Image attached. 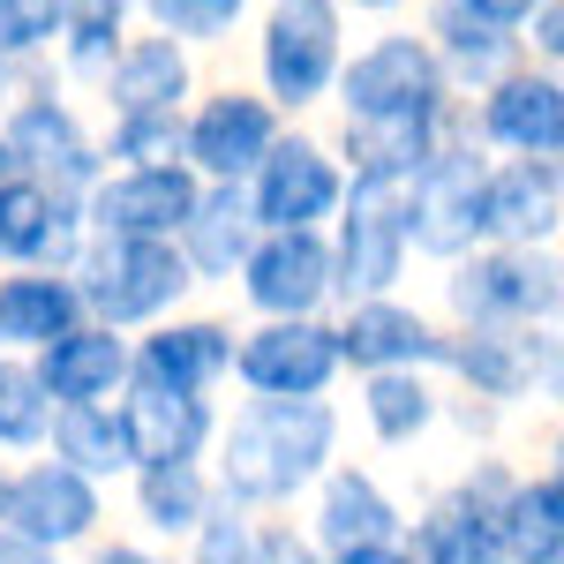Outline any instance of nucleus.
<instances>
[{"label":"nucleus","instance_id":"11","mask_svg":"<svg viewBox=\"0 0 564 564\" xmlns=\"http://www.w3.org/2000/svg\"><path fill=\"white\" fill-rule=\"evenodd\" d=\"M234 279L257 316H324L332 308V241H324V226H263Z\"/></svg>","mask_w":564,"mask_h":564},{"label":"nucleus","instance_id":"46","mask_svg":"<svg viewBox=\"0 0 564 564\" xmlns=\"http://www.w3.org/2000/svg\"><path fill=\"white\" fill-rule=\"evenodd\" d=\"M0 564H61L45 542H31V534H15V527H0Z\"/></svg>","mask_w":564,"mask_h":564},{"label":"nucleus","instance_id":"38","mask_svg":"<svg viewBox=\"0 0 564 564\" xmlns=\"http://www.w3.org/2000/svg\"><path fill=\"white\" fill-rule=\"evenodd\" d=\"M61 39V0H0V61H39Z\"/></svg>","mask_w":564,"mask_h":564},{"label":"nucleus","instance_id":"3","mask_svg":"<svg viewBox=\"0 0 564 564\" xmlns=\"http://www.w3.org/2000/svg\"><path fill=\"white\" fill-rule=\"evenodd\" d=\"M76 294H84L90 324H113V332H143L159 316H174L188 302V263L174 241H113V234H84V249L68 263Z\"/></svg>","mask_w":564,"mask_h":564},{"label":"nucleus","instance_id":"34","mask_svg":"<svg viewBox=\"0 0 564 564\" xmlns=\"http://www.w3.org/2000/svg\"><path fill=\"white\" fill-rule=\"evenodd\" d=\"M53 399H45L31 354H0V452H45Z\"/></svg>","mask_w":564,"mask_h":564},{"label":"nucleus","instance_id":"22","mask_svg":"<svg viewBox=\"0 0 564 564\" xmlns=\"http://www.w3.org/2000/svg\"><path fill=\"white\" fill-rule=\"evenodd\" d=\"M31 369H39V384L53 406H76V399H113V391L129 384V332H113V324H68L61 339H45L31 354Z\"/></svg>","mask_w":564,"mask_h":564},{"label":"nucleus","instance_id":"17","mask_svg":"<svg viewBox=\"0 0 564 564\" xmlns=\"http://www.w3.org/2000/svg\"><path fill=\"white\" fill-rule=\"evenodd\" d=\"M129 377L212 399V391L234 377V324H218V316H181V308L159 316V324H143L129 339Z\"/></svg>","mask_w":564,"mask_h":564},{"label":"nucleus","instance_id":"43","mask_svg":"<svg viewBox=\"0 0 564 564\" xmlns=\"http://www.w3.org/2000/svg\"><path fill=\"white\" fill-rule=\"evenodd\" d=\"M90 557L84 564H174V557H159L151 542H84Z\"/></svg>","mask_w":564,"mask_h":564},{"label":"nucleus","instance_id":"29","mask_svg":"<svg viewBox=\"0 0 564 564\" xmlns=\"http://www.w3.org/2000/svg\"><path fill=\"white\" fill-rule=\"evenodd\" d=\"M497 550L505 564H564V475L534 467L497 505Z\"/></svg>","mask_w":564,"mask_h":564},{"label":"nucleus","instance_id":"47","mask_svg":"<svg viewBox=\"0 0 564 564\" xmlns=\"http://www.w3.org/2000/svg\"><path fill=\"white\" fill-rule=\"evenodd\" d=\"M23 90H45V84H31V61H0V106H15Z\"/></svg>","mask_w":564,"mask_h":564},{"label":"nucleus","instance_id":"32","mask_svg":"<svg viewBox=\"0 0 564 564\" xmlns=\"http://www.w3.org/2000/svg\"><path fill=\"white\" fill-rule=\"evenodd\" d=\"M452 113V106H444ZM444 113L436 121H347V135H339V174H399L414 181L422 166H430L436 135H444Z\"/></svg>","mask_w":564,"mask_h":564},{"label":"nucleus","instance_id":"23","mask_svg":"<svg viewBox=\"0 0 564 564\" xmlns=\"http://www.w3.org/2000/svg\"><path fill=\"white\" fill-rule=\"evenodd\" d=\"M84 249V204H61L45 196L39 181H0V271L8 263H45V271H68Z\"/></svg>","mask_w":564,"mask_h":564},{"label":"nucleus","instance_id":"6","mask_svg":"<svg viewBox=\"0 0 564 564\" xmlns=\"http://www.w3.org/2000/svg\"><path fill=\"white\" fill-rule=\"evenodd\" d=\"M452 324H557L564 308V263L557 249H505L481 241L459 263H444Z\"/></svg>","mask_w":564,"mask_h":564},{"label":"nucleus","instance_id":"25","mask_svg":"<svg viewBox=\"0 0 564 564\" xmlns=\"http://www.w3.org/2000/svg\"><path fill=\"white\" fill-rule=\"evenodd\" d=\"M430 53L436 68H444V84L452 90H481L497 84V76H512L527 53H520V31H497V23H481L475 8H459V0H430Z\"/></svg>","mask_w":564,"mask_h":564},{"label":"nucleus","instance_id":"31","mask_svg":"<svg viewBox=\"0 0 564 564\" xmlns=\"http://www.w3.org/2000/svg\"><path fill=\"white\" fill-rule=\"evenodd\" d=\"M436 399H444L436 369H377V377H361V422L384 452H406L436 430Z\"/></svg>","mask_w":564,"mask_h":564},{"label":"nucleus","instance_id":"49","mask_svg":"<svg viewBox=\"0 0 564 564\" xmlns=\"http://www.w3.org/2000/svg\"><path fill=\"white\" fill-rule=\"evenodd\" d=\"M23 166H15V151H8V135H0V181H15Z\"/></svg>","mask_w":564,"mask_h":564},{"label":"nucleus","instance_id":"36","mask_svg":"<svg viewBox=\"0 0 564 564\" xmlns=\"http://www.w3.org/2000/svg\"><path fill=\"white\" fill-rule=\"evenodd\" d=\"M151 15V31H166L181 45H218L234 39V23L249 15V0H135Z\"/></svg>","mask_w":564,"mask_h":564},{"label":"nucleus","instance_id":"44","mask_svg":"<svg viewBox=\"0 0 564 564\" xmlns=\"http://www.w3.org/2000/svg\"><path fill=\"white\" fill-rule=\"evenodd\" d=\"M459 8H475L481 23H497V31H520L527 15L542 8V0H459Z\"/></svg>","mask_w":564,"mask_h":564},{"label":"nucleus","instance_id":"39","mask_svg":"<svg viewBox=\"0 0 564 564\" xmlns=\"http://www.w3.org/2000/svg\"><path fill=\"white\" fill-rule=\"evenodd\" d=\"M249 564H324V550H316L308 527H294V520H257V534H249Z\"/></svg>","mask_w":564,"mask_h":564},{"label":"nucleus","instance_id":"41","mask_svg":"<svg viewBox=\"0 0 564 564\" xmlns=\"http://www.w3.org/2000/svg\"><path fill=\"white\" fill-rule=\"evenodd\" d=\"M512 467H505V459H475V467H467V475L452 481V489H459V497H467V505H475V512H489V520H497V505H505V497H512Z\"/></svg>","mask_w":564,"mask_h":564},{"label":"nucleus","instance_id":"26","mask_svg":"<svg viewBox=\"0 0 564 564\" xmlns=\"http://www.w3.org/2000/svg\"><path fill=\"white\" fill-rule=\"evenodd\" d=\"M68 324H84L76 279L45 271V263H8V279H0V354H39Z\"/></svg>","mask_w":564,"mask_h":564},{"label":"nucleus","instance_id":"9","mask_svg":"<svg viewBox=\"0 0 564 564\" xmlns=\"http://www.w3.org/2000/svg\"><path fill=\"white\" fill-rule=\"evenodd\" d=\"M0 135H8V151H15L23 181H39L45 196H61V204H84V188L106 174L98 143L84 135L76 106H68V98H53V84L23 90V98L0 113Z\"/></svg>","mask_w":564,"mask_h":564},{"label":"nucleus","instance_id":"27","mask_svg":"<svg viewBox=\"0 0 564 564\" xmlns=\"http://www.w3.org/2000/svg\"><path fill=\"white\" fill-rule=\"evenodd\" d=\"M45 452L61 467L90 475L98 489L129 481L135 452H129V430H121V406L113 399H76V406H53V430H45Z\"/></svg>","mask_w":564,"mask_h":564},{"label":"nucleus","instance_id":"5","mask_svg":"<svg viewBox=\"0 0 564 564\" xmlns=\"http://www.w3.org/2000/svg\"><path fill=\"white\" fill-rule=\"evenodd\" d=\"M347 61V8L339 0H271L257 31V76L279 113H308L332 98V76Z\"/></svg>","mask_w":564,"mask_h":564},{"label":"nucleus","instance_id":"40","mask_svg":"<svg viewBox=\"0 0 564 564\" xmlns=\"http://www.w3.org/2000/svg\"><path fill=\"white\" fill-rule=\"evenodd\" d=\"M520 53L534 61V68L557 76V61H564V0H542V8L520 23Z\"/></svg>","mask_w":564,"mask_h":564},{"label":"nucleus","instance_id":"50","mask_svg":"<svg viewBox=\"0 0 564 564\" xmlns=\"http://www.w3.org/2000/svg\"><path fill=\"white\" fill-rule=\"evenodd\" d=\"M8 475H15V467H8V459H0V520H8Z\"/></svg>","mask_w":564,"mask_h":564},{"label":"nucleus","instance_id":"12","mask_svg":"<svg viewBox=\"0 0 564 564\" xmlns=\"http://www.w3.org/2000/svg\"><path fill=\"white\" fill-rule=\"evenodd\" d=\"M279 129H286V113L263 90L226 84L212 98H196V106H181V159H188L196 181H249V166L271 151Z\"/></svg>","mask_w":564,"mask_h":564},{"label":"nucleus","instance_id":"28","mask_svg":"<svg viewBox=\"0 0 564 564\" xmlns=\"http://www.w3.org/2000/svg\"><path fill=\"white\" fill-rule=\"evenodd\" d=\"M218 497V481L204 459H151V467H129V512L143 534L159 542H188V527L204 520V505Z\"/></svg>","mask_w":564,"mask_h":564},{"label":"nucleus","instance_id":"37","mask_svg":"<svg viewBox=\"0 0 564 564\" xmlns=\"http://www.w3.org/2000/svg\"><path fill=\"white\" fill-rule=\"evenodd\" d=\"M249 534H257V512L218 489L204 520L188 527V564H249Z\"/></svg>","mask_w":564,"mask_h":564},{"label":"nucleus","instance_id":"7","mask_svg":"<svg viewBox=\"0 0 564 564\" xmlns=\"http://www.w3.org/2000/svg\"><path fill=\"white\" fill-rule=\"evenodd\" d=\"M332 98L347 106V121H436L459 90L444 84L422 31H384V39H369L361 53L339 61Z\"/></svg>","mask_w":564,"mask_h":564},{"label":"nucleus","instance_id":"48","mask_svg":"<svg viewBox=\"0 0 564 564\" xmlns=\"http://www.w3.org/2000/svg\"><path fill=\"white\" fill-rule=\"evenodd\" d=\"M339 8H354V15H399L406 0H339Z\"/></svg>","mask_w":564,"mask_h":564},{"label":"nucleus","instance_id":"8","mask_svg":"<svg viewBox=\"0 0 564 564\" xmlns=\"http://www.w3.org/2000/svg\"><path fill=\"white\" fill-rule=\"evenodd\" d=\"M339 324L332 316H257L234 332V384L249 399H324L339 384Z\"/></svg>","mask_w":564,"mask_h":564},{"label":"nucleus","instance_id":"33","mask_svg":"<svg viewBox=\"0 0 564 564\" xmlns=\"http://www.w3.org/2000/svg\"><path fill=\"white\" fill-rule=\"evenodd\" d=\"M129 15L135 0H61V61H68V76H84L98 84L106 68H113V53L129 39Z\"/></svg>","mask_w":564,"mask_h":564},{"label":"nucleus","instance_id":"13","mask_svg":"<svg viewBox=\"0 0 564 564\" xmlns=\"http://www.w3.org/2000/svg\"><path fill=\"white\" fill-rule=\"evenodd\" d=\"M204 181L188 166H106L84 188V234H113V241H174L181 218L196 212Z\"/></svg>","mask_w":564,"mask_h":564},{"label":"nucleus","instance_id":"21","mask_svg":"<svg viewBox=\"0 0 564 564\" xmlns=\"http://www.w3.org/2000/svg\"><path fill=\"white\" fill-rule=\"evenodd\" d=\"M98 90H106V113H181L196 98V61H188L181 39L143 31V39H121Z\"/></svg>","mask_w":564,"mask_h":564},{"label":"nucleus","instance_id":"30","mask_svg":"<svg viewBox=\"0 0 564 564\" xmlns=\"http://www.w3.org/2000/svg\"><path fill=\"white\" fill-rule=\"evenodd\" d=\"M399 542H406L414 564H505V550H497V520L475 512L459 489L430 497L414 520L399 527Z\"/></svg>","mask_w":564,"mask_h":564},{"label":"nucleus","instance_id":"2","mask_svg":"<svg viewBox=\"0 0 564 564\" xmlns=\"http://www.w3.org/2000/svg\"><path fill=\"white\" fill-rule=\"evenodd\" d=\"M406 196H414V181L399 174H347V196H339V212L324 226V241H332V302H369V294H399V279H406Z\"/></svg>","mask_w":564,"mask_h":564},{"label":"nucleus","instance_id":"16","mask_svg":"<svg viewBox=\"0 0 564 564\" xmlns=\"http://www.w3.org/2000/svg\"><path fill=\"white\" fill-rule=\"evenodd\" d=\"M564 166L557 159H489L481 166V241L505 249H557Z\"/></svg>","mask_w":564,"mask_h":564},{"label":"nucleus","instance_id":"1","mask_svg":"<svg viewBox=\"0 0 564 564\" xmlns=\"http://www.w3.org/2000/svg\"><path fill=\"white\" fill-rule=\"evenodd\" d=\"M339 406L332 399H241L212 430V481L249 512H286L308 481L339 459Z\"/></svg>","mask_w":564,"mask_h":564},{"label":"nucleus","instance_id":"4","mask_svg":"<svg viewBox=\"0 0 564 564\" xmlns=\"http://www.w3.org/2000/svg\"><path fill=\"white\" fill-rule=\"evenodd\" d=\"M436 369L467 399H489V406H527V399H557V324H452L444 332V354Z\"/></svg>","mask_w":564,"mask_h":564},{"label":"nucleus","instance_id":"18","mask_svg":"<svg viewBox=\"0 0 564 564\" xmlns=\"http://www.w3.org/2000/svg\"><path fill=\"white\" fill-rule=\"evenodd\" d=\"M339 324V369L354 377H377V369H436L444 354V324H430L414 302L399 294H369V302H347Z\"/></svg>","mask_w":564,"mask_h":564},{"label":"nucleus","instance_id":"19","mask_svg":"<svg viewBox=\"0 0 564 564\" xmlns=\"http://www.w3.org/2000/svg\"><path fill=\"white\" fill-rule=\"evenodd\" d=\"M308 542L316 550H361V542H399L406 527V505L391 497L384 481L354 459H332L324 475L308 481Z\"/></svg>","mask_w":564,"mask_h":564},{"label":"nucleus","instance_id":"45","mask_svg":"<svg viewBox=\"0 0 564 564\" xmlns=\"http://www.w3.org/2000/svg\"><path fill=\"white\" fill-rule=\"evenodd\" d=\"M324 564H414L406 542H361V550H324Z\"/></svg>","mask_w":564,"mask_h":564},{"label":"nucleus","instance_id":"20","mask_svg":"<svg viewBox=\"0 0 564 564\" xmlns=\"http://www.w3.org/2000/svg\"><path fill=\"white\" fill-rule=\"evenodd\" d=\"M113 406H121V430H129L135 467H151V459H204V452H212L218 406L196 399V391H166V384L129 377V384L113 391Z\"/></svg>","mask_w":564,"mask_h":564},{"label":"nucleus","instance_id":"14","mask_svg":"<svg viewBox=\"0 0 564 564\" xmlns=\"http://www.w3.org/2000/svg\"><path fill=\"white\" fill-rule=\"evenodd\" d=\"M481 151H505V159H564V84L550 68L520 61L512 76L475 90L467 106Z\"/></svg>","mask_w":564,"mask_h":564},{"label":"nucleus","instance_id":"10","mask_svg":"<svg viewBox=\"0 0 564 564\" xmlns=\"http://www.w3.org/2000/svg\"><path fill=\"white\" fill-rule=\"evenodd\" d=\"M241 196H249L257 226H332L339 196H347V174H339V159H332L316 135L279 129L271 151L249 166Z\"/></svg>","mask_w":564,"mask_h":564},{"label":"nucleus","instance_id":"15","mask_svg":"<svg viewBox=\"0 0 564 564\" xmlns=\"http://www.w3.org/2000/svg\"><path fill=\"white\" fill-rule=\"evenodd\" d=\"M98 520H106V489H98L90 475H76V467H61L53 452L8 475V520H0V527H15V534L45 542L53 557H68V550L98 542Z\"/></svg>","mask_w":564,"mask_h":564},{"label":"nucleus","instance_id":"24","mask_svg":"<svg viewBox=\"0 0 564 564\" xmlns=\"http://www.w3.org/2000/svg\"><path fill=\"white\" fill-rule=\"evenodd\" d=\"M257 234L263 226H257V212H249V196H241V181H204V188H196V212L181 218L174 249H181V263H188L196 286H204V279H226V286H234V271H241V257H249Z\"/></svg>","mask_w":564,"mask_h":564},{"label":"nucleus","instance_id":"35","mask_svg":"<svg viewBox=\"0 0 564 564\" xmlns=\"http://www.w3.org/2000/svg\"><path fill=\"white\" fill-rule=\"evenodd\" d=\"M98 159L106 166H188L181 159V113H113Z\"/></svg>","mask_w":564,"mask_h":564},{"label":"nucleus","instance_id":"42","mask_svg":"<svg viewBox=\"0 0 564 564\" xmlns=\"http://www.w3.org/2000/svg\"><path fill=\"white\" fill-rule=\"evenodd\" d=\"M436 422H452L459 436H497V422H505V406H489V399H436Z\"/></svg>","mask_w":564,"mask_h":564}]
</instances>
